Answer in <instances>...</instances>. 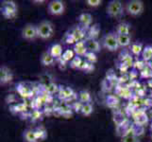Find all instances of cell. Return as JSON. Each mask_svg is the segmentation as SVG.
<instances>
[{
    "instance_id": "6da1fadb",
    "label": "cell",
    "mask_w": 152,
    "mask_h": 142,
    "mask_svg": "<svg viewBox=\"0 0 152 142\" xmlns=\"http://www.w3.org/2000/svg\"><path fill=\"white\" fill-rule=\"evenodd\" d=\"M38 29V38L42 40H48L52 37L54 33L53 24L48 20L42 21L40 24L37 25Z\"/></svg>"
},
{
    "instance_id": "7a4b0ae2",
    "label": "cell",
    "mask_w": 152,
    "mask_h": 142,
    "mask_svg": "<svg viewBox=\"0 0 152 142\" xmlns=\"http://www.w3.org/2000/svg\"><path fill=\"white\" fill-rule=\"evenodd\" d=\"M101 45L104 49H106L107 50L111 51V52L116 51L120 47L118 45L116 34L113 33V32L107 33L103 36L102 41H101Z\"/></svg>"
},
{
    "instance_id": "3957f363",
    "label": "cell",
    "mask_w": 152,
    "mask_h": 142,
    "mask_svg": "<svg viewBox=\"0 0 152 142\" xmlns=\"http://www.w3.org/2000/svg\"><path fill=\"white\" fill-rule=\"evenodd\" d=\"M107 14L112 18H118L123 14L124 9L123 4L119 0H112L108 3L107 6Z\"/></svg>"
},
{
    "instance_id": "277c9868",
    "label": "cell",
    "mask_w": 152,
    "mask_h": 142,
    "mask_svg": "<svg viewBox=\"0 0 152 142\" xmlns=\"http://www.w3.org/2000/svg\"><path fill=\"white\" fill-rule=\"evenodd\" d=\"M144 2L141 1V0H132L126 5V10H127L128 14L132 15V16H139V15H141L144 12Z\"/></svg>"
},
{
    "instance_id": "5b68a950",
    "label": "cell",
    "mask_w": 152,
    "mask_h": 142,
    "mask_svg": "<svg viewBox=\"0 0 152 142\" xmlns=\"http://www.w3.org/2000/svg\"><path fill=\"white\" fill-rule=\"evenodd\" d=\"M22 38L27 41H34L38 38V29L37 25L34 24H27L24 26L22 29Z\"/></svg>"
},
{
    "instance_id": "8992f818",
    "label": "cell",
    "mask_w": 152,
    "mask_h": 142,
    "mask_svg": "<svg viewBox=\"0 0 152 142\" xmlns=\"http://www.w3.org/2000/svg\"><path fill=\"white\" fill-rule=\"evenodd\" d=\"M65 4L61 0H52L48 5V12L50 15L59 16L64 13Z\"/></svg>"
},
{
    "instance_id": "52a82bcc",
    "label": "cell",
    "mask_w": 152,
    "mask_h": 142,
    "mask_svg": "<svg viewBox=\"0 0 152 142\" xmlns=\"http://www.w3.org/2000/svg\"><path fill=\"white\" fill-rule=\"evenodd\" d=\"M12 72L6 65H2L0 67V85H4L6 83L12 81Z\"/></svg>"
},
{
    "instance_id": "ba28073f",
    "label": "cell",
    "mask_w": 152,
    "mask_h": 142,
    "mask_svg": "<svg viewBox=\"0 0 152 142\" xmlns=\"http://www.w3.org/2000/svg\"><path fill=\"white\" fill-rule=\"evenodd\" d=\"M86 49L88 52H92V53H96V52L100 51V44L98 43L96 40L94 38L89 39L85 42Z\"/></svg>"
},
{
    "instance_id": "9c48e42d",
    "label": "cell",
    "mask_w": 152,
    "mask_h": 142,
    "mask_svg": "<svg viewBox=\"0 0 152 142\" xmlns=\"http://www.w3.org/2000/svg\"><path fill=\"white\" fill-rule=\"evenodd\" d=\"M130 25L127 22L119 23L115 28V34L118 35H129Z\"/></svg>"
},
{
    "instance_id": "30bf717a",
    "label": "cell",
    "mask_w": 152,
    "mask_h": 142,
    "mask_svg": "<svg viewBox=\"0 0 152 142\" xmlns=\"http://www.w3.org/2000/svg\"><path fill=\"white\" fill-rule=\"evenodd\" d=\"M50 55L55 59V58H61L62 56V46L61 44H53L48 49Z\"/></svg>"
},
{
    "instance_id": "8fae6325",
    "label": "cell",
    "mask_w": 152,
    "mask_h": 142,
    "mask_svg": "<svg viewBox=\"0 0 152 142\" xmlns=\"http://www.w3.org/2000/svg\"><path fill=\"white\" fill-rule=\"evenodd\" d=\"M92 21H93V17L90 13H83L78 16V22L80 23L81 26H83V27H85V28L90 27L92 24Z\"/></svg>"
},
{
    "instance_id": "7c38bea8",
    "label": "cell",
    "mask_w": 152,
    "mask_h": 142,
    "mask_svg": "<svg viewBox=\"0 0 152 142\" xmlns=\"http://www.w3.org/2000/svg\"><path fill=\"white\" fill-rule=\"evenodd\" d=\"M74 51L75 53L77 54V56H85L87 54V49H86V45H85V42H77V43L75 45L74 47Z\"/></svg>"
},
{
    "instance_id": "4fadbf2b",
    "label": "cell",
    "mask_w": 152,
    "mask_h": 142,
    "mask_svg": "<svg viewBox=\"0 0 152 142\" xmlns=\"http://www.w3.org/2000/svg\"><path fill=\"white\" fill-rule=\"evenodd\" d=\"M54 62H55V59L50 55V53L48 51L44 52V53L42 54V56H41V64L43 65H45V66L52 65L54 64Z\"/></svg>"
},
{
    "instance_id": "5bb4252c",
    "label": "cell",
    "mask_w": 152,
    "mask_h": 142,
    "mask_svg": "<svg viewBox=\"0 0 152 142\" xmlns=\"http://www.w3.org/2000/svg\"><path fill=\"white\" fill-rule=\"evenodd\" d=\"M117 41H118V45L120 47H126L130 45L132 43V37L130 35H118L116 34Z\"/></svg>"
},
{
    "instance_id": "9a60e30c",
    "label": "cell",
    "mask_w": 152,
    "mask_h": 142,
    "mask_svg": "<svg viewBox=\"0 0 152 142\" xmlns=\"http://www.w3.org/2000/svg\"><path fill=\"white\" fill-rule=\"evenodd\" d=\"M23 136L26 142H39L37 138H36L34 130H31V129L26 130L23 134Z\"/></svg>"
},
{
    "instance_id": "2e32d148",
    "label": "cell",
    "mask_w": 152,
    "mask_h": 142,
    "mask_svg": "<svg viewBox=\"0 0 152 142\" xmlns=\"http://www.w3.org/2000/svg\"><path fill=\"white\" fill-rule=\"evenodd\" d=\"M1 8L2 9H7V10H12V12H16L17 13L16 3H15L14 1H10V0H5V1H2Z\"/></svg>"
},
{
    "instance_id": "e0dca14e",
    "label": "cell",
    "mask_w": 152,
    "mask_h": 142,
    "mask_svg": "<svg viewBox=\"0 0 152 142\" xmlns=\"http://www.w3.org/2000/svg\"><path fill=\"white\" fill-rule=\"evenodd\" d=\"M78 98H80V101L83 103H90V102L92 101V97H91V94L89 93L88 91H80V94H78Z\"/></svg>"
},
{
    "instance_id": "ac0fdd59",
    "label": "cell",
    "mask_w": 152,
    "mask_h": 142,
    "mask_svg": "<svg viewBox=\"0 0 152 142\" xmlns=\"http://www.w3.org/2000/svg\"><path fill=\"white\" fill-rule=\"evenodd\" d=\"M143 60L145 62H149L152 60V46H146L144 47L143 52H142Z\"/></svg>"
},
{
    "instance_id": "d6986e66",
    "label": "cell",
    "mask_w": 152,
    "mask_h": 142,
    "mask_svg": "<svg viewBox=\"0 0 152 142\" xmlns=\"http://www.w3.org/2000/svg\"><path fill=\"white\" fill-rule=\"evenodd\" d=\"M75 56V51L72 49H66L64 51L61 56V59L64 60V62H71L73 59H74Z\"/></svg>"
},
{
    "instance_id": "ffe728a7",
    "label": "cell",
    "mask_w": 152,
    "mask_h": 142,
    "mask_svg": "<svg viewBox=\"0 0 152 142\" xmlns=\"http://www.w3.org/2000/svg\"><path fill=\"white\" fill-rule=\"evenodd\" d=\"M94 111V107L91 103H85V104H82V108H81V113L84 117H89L91 116L92 113Z\"/></svg>"
},
{
    "instance_id": "44dd1931",
    "label": "cell",
    "mask_w": 152,
    "mask_h": 142,
    "mask_svg": "<svg viewBox=\"0 0 152 142\" xmlns=\"http://www.w3.org/2000/svg\"><path fill=\"white\" fill-rule=\"evenodd\" d=\"M82 64H83V62L81 60V58L80 56H76L74 59L70 62V66L72 68H75V69H77V68L78 69H81Z\"/></svg>"
},
{
    "instance_id": "7402d4cb",
    "label": "cell",
    "mask_w": 152,
    "mask_h": 142,
    "mask_svg": "<svg viewBox=\"0 0 152 142\" xmlns=\"http://www.w3.org/2000/svg\"><path fill=\"white\" fill-rule=\"evenodd\" d=\"M143 49H144V47L141 43H134L132 45V52L136 56H138L142 53Z\"/></svg>"
},
{
    "instance_id": "603a6c76",
    "label": "cell",
    "mask_w": 152,
    "mask_h": 142,
    "mask_svg": "<svg viewBox=\"0 0 152 142\" xmlns=\"http://www.w3.org/2000/svg\"><path fill=\"white\" fill-rule=\"evenodd\" d=\"M1 13H2L3 16L7 19H12L16 16V14H17L16 12H12V10H10L7 9H2V8H1Z\"/></svg>"
},
{
    "instance_id": "cb8c5ba5",
    "label": "cell",
    "mask_w": 152,
    "mask_h": 142,
    "mask_svg": "<svg viewBox=\"0 0 152 142\" xmlns=\"http://www.w3.org/2000/svg\"><path fill=\"white\" fill-rule=\"evenodd\" d=\"M121 142H140L139 138L134 135H127L122 138Z\"/></svg>"
},
{
    "instance_id": "d4e9b609",
    "label": "cell",
    "mask_w": 152,
    "mask_h": 142,
    "mask_svg": "<svg viewBox=\"0 0 152 142\" xmlns=\"http://www.w3.org/2000/svg\"><path fill=\"white\" fill-rule=\"evenodd\" d=\"M34 131H35V135H36V138H37L38 141L45 139V138H46V133H45V130L38 128V129H36Z\"/></svg>"
},
{
    "instance_id": "484cf974",
    "label": "cell",
    "mask_w": 152,
    "mask_h": 142,
    "mask_svg": "<svg viewBox=\"0 0 152 142\" xmlns=\"http://www.w3.org/2000/svg\"><path fill=\"white\" fill-rule=\"evenodd\" d=\"M86 4L91 8H96L98 6H100L102 4V1L101 0H87Z\"/></svg>"
},
{
    "instance_id": "4316f807",
    "label": "cell",
    "mask_w": 152,
    "mask_h": 142,
    "mask_svg": "<svg viewBox=\"0 0 152 142\" xmlns=\"http://www.w3.org/2000/svg\"><path fill=\"white\" fill-rule=\"evenodd\" d=\"M85 57L87 58V60L93 64V63L96 62V53H92V52H87V54L85 55Z\"/></svg>"
},
{
    "instance_id": "83f0119b",
    "label": "cell",
    "mask_w": 152,
    "mask_h": 142,
    "mask_svg": "<svg viewBox=\"0 0 152 142\" xmlns=\"http://www.w3.org/2000/svg\"><path fill=\"white\" fill-rule=\"evenodd\" d=\"M33 3H44L45 1H35V0H34V1H32Z\"/></svg>"
},
{
    "instance_id": "f1b7e54d",
    "label": "cell",
    "mask_w": 152,
    "mask_h": 142,
    "mask_svg": "<svg viewBox=\"0 0 152 142\" xmlns=\"http://www.w3.org/2000/svg\"><path fill=\"white\" fill-rule=\"evenodd\" d=\"M149 64H150V66L152 67V60H150V61H149Z\"/></svg>"
},
{
    "instance_id": "f546056e",
    "label": "cell",
    "mask_w": 152,
    "mask_h": 142,
    "mask_svg": "<svg viewBox=\"0 0 152 142\" xmlns=\"http://www.w3.org/2000/svg\"><path fill=\"white\" fill-rule=\"evenodd\" d=\"M151 129H152V125H151Z\"/></svg>"
},
{
    "instance_id": "4dcf8cb0",
    "label": "cell",
    "mask_w": 152,
    "mask_h": 142,
    "mask_svg": "<svg viewBox=\"0 0 152 142\" xmlns=\"http://www.w3.org/2000/svg\"><path fill=\"white\" fill-rule=\"evenodd\" d=\"M151 138H152V136H151Z\"/></svg>"
}]
</instances>
